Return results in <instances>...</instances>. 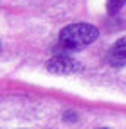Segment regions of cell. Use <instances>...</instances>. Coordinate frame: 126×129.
<instances>
[{
  "mask_svg": "<svg viewBox=\"0 0 126 129\" xmlns=\"http://www.w3.org/2000/svg\"><path fill=\"white\" fill-rule=\"evenodd\" d=\"M97 38H99L97 27L85 22L70 23L59 30V43L63 45L65 50H77V48L88 47Z\"/></svg>",
  "mask_w": 126,
  "mask_h": 129,
  "instance_id": "obj_1",
  "label": "cell"
},
{
  "mask_svg": "<svg viewBox=\"0 0 126 129\" xmlns=\"http://www.w3.org/2000/svg\"><path fill=\"white\" fill-rule=\"evenodd\" d=\"M45 67L51 74H56V75H72L81 70V64L76 59H72L69 54H56L54 57L47 61Z\"/></svg>",
  "mask_w": 126,
  "mask_h": 129,
  "instance_id": "obj_2",
  "label": "cell"
},
{
  "mask_svg": "<svg viewBox=\"0 0 126 129\" xmlns=\"http://www.w3.org/2000/svg\"><path fill=\"white\" fill-rule=\"evenodd\" d=\"M108 61L112 63L114 67H124L126 64V36L114 43V47L110 48Z\"/></svg>",
  "mask_w": 126,
  "mask_h": 129,
  "instance_id": "obj_3",
  "label": "cell"
},
{
  "mask_svg": "<svg viewBox=\"0 0 126 129\" xmlns=\"http://www.w3.org/2000/svg\"><path fill=\"white\" fill-rule=\"evenodd\" d=\"M126 4V0H106V11L110 14H115L119 9H122Z\"/></svg>",
  "mask_w": 126,
  "mask_h": 129,
  "instance_id": "obj_4",
  "label": "cell"
}]
</instances>
